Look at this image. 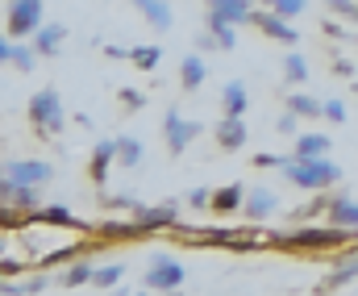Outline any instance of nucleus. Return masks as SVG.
I'll use <instances>...</instances> for the list:
<instances>
[{"label":"nucleus","instance_id":"nucleus-21","mask_svg":"<svg viewBox=\"0 0 358 296\" xmlns=\"http://www.w3.org/2000/svg\"><path fill=\"white\" fill-rule=\"evenodd\" d=\"M325 221L346 225V230H358V200H350V192H334V204H329Z\"/></svg>","mask_w":358,"mask_h":296},{"label":"nucleus","instance_id":"nucleus-8","mask_svg":"<svg viewBox=\"0 0 358 296\" xmlns=\"http://www.w3.org/2000/svg\"><path fill=\"white\" fill-rule=\"evenodd\" d=\"M0 59H4L13 71L29 76V71L38 67V59H42V55H38V46H34V42H25V38H8V34H4V42H0Z\"/></svg>","mask_w":358,"mask_h":296},{"label":"nucleus","instance_id":"nucleus-10","mask_svg":"<svg viewBox=\"0 0 358 296\" xmlns=\"http://www.w3.org/2000/svg\"><path fill=\"white\" fill-rule=\"evenodd\" d=\"M250 25H259V29H263L267 38L283 42V46H296V42H300V29H296V25H287V17H279L275 8H255Z\"/></svg>","mask_w":358,"mask_h":296},{"label":"nucleus","instance_id":"nucleus-35","mask_svg":"<svg viewBox=\"0 0 358 296\" xmlns=\"http://www.w3.org/2000/svg\"><path fill=\"white\" fill-rule=\"evenodd\" d=\"M117 100H121V108H125V113L146 108V92H138V88H117Z\"/></svg>","mask_w":358,"mask_h":296},{"label":"nucleus","instance_id":"nucleus-40","mask_svg":"<svg viewBox=\"0 0 358 296\" xmlns=\"http://www.w3.org/2000/svg\"><path fill=\"white\" fill-rule=\"evenodd\" d=\"M196 50H200V55H208V50L217 55V50H221V42H217L208 29H200V34H196Z\"/></svg>","mask_w":358,"mask_h":296},{"label":"nucleus","instance_id":"nucleus-34","mask_svg":"<svg viewBox=\"0 0 358 296\" xmlns=\"http://www.w3.org/2000/svg\"><path fill=\"white\" fill-rule=\"evenodd\" d=\"M300 121H304V117H296L292 108H283V113H279V121H275V134H283V138H296V134H300Z\"/></svg>","mask_w":358,"mask_h":296},{"label":"nucleus","instance_id":"nucleus-2","mask_svg":"<svg viewBox=\"0 0 358 296\" xmlns=\"http://www.w3.org/2000/svg\"><path fill=\"white\" fill-rule=\"evenodd\" d=\"M287 184H296L300 192H325V188H338L342 184V167L329 159V155H321V159H300L296 150H292V159L283 163V171H279Z\"/></svg>","mask_w":358,"mask_h":296},{"label":"nucleus","instance_id":"nucleus-28","mask_svg":"<svg viewBox=\"0 0 358 296\" xmlns=\"http://www.w3.org/2000/svg\"><path fill=\"white\" fill-rule=\"evenodd\" d=\"M204 4H213V8H221L229 21H238V25H250V17H255V4L250 0H204Z\"/></svg>","mask_w":358,"mask_h":296},{"label":"nucleus","instance_id":"nucleus-9","mask_svg":"<svg viewBox=\"0 0 358 296\" xmlns=\"http://www.w3.org/2000/svg\"><path fill=\"white\" fill-rule=\"evenodd\" d=\"M92 234H100L108 246H113V242H142V238H150V230H146L138 217H129V221H117V217H113V221H96Z\"/></svg>","mask_w":358,"mask_h":296},{"label":"nucleus","instance_id":"nucleus-32","mask_svg":"<svg viewBox=\"0 0 358 296\" xmlns=\"http://www.w3.org/2000/svg\"><path fill=\"white\" fill-rule=\"evenodd\" d=\"M121 280H125V263H104V267H96L92 288H117Z\"/></svg>","mask_w":358,"mask_h":296},{"label":"nucleus","instance_id":"nucleus-26","mask_svg":"<svg viewBox=\"0 0 358 296\" xmlns=\"http://www.w3.org/2000/svg\"><path fill=\"white\" fill-rule=\"evenodd\" d=\"M142 159H146V146H142L134 134H117V163H121L125 171H134Z\"/></svg>","mask_w":358,"mask_h":296},{"label":"nucleus","instance_id":"nucleus-27","mask_svg":"<svg viewBox=\"0 0 358 296\" xmlns=\"http://www.w3.org/2000/svg\"><path fill=\"white\" fill-rule=\"evenodd\" d=\"M287 108H292L296 117H304V121H317V117H325V100L308 97V92H287Z\"/></svg>","mask_w":358,"mask_h":296},{"label":"nucleus","instance_id":"nucleus-31","mask_svg":"<svg viewBox=\"0 0 358 296\" xmlns=\"http://www.w3.org/2000/svg\"><path fill=\"white\" fill-rule=\"evenodd\" d=\"M92 276H96V267H92L88 259H80V263H71V267L59 276V284H63V288H80V284H92Z\"/></svg>","mask_w":358,"mask_h":296},{"label":"nucleus","instance_id":"nucleus-17","mask_svg":"<svg viewBox=\"0 0 358 296\" xmlns=\"http://www.w3.org/2000/svg\"><path fill=\"white\" fill-rule=\"evenodd\" d=\"M63 42H67V25H59V21H46V25L34 34V46H38L42 59H55V55L63 50Z\"/></svg>","mask_w":358,"mask_h":296},{"label":"nucleus","instance_id":"nucleus-5","mask_svg":"<svg viewBox=\"0 0 358 296\" xmlns=\"http://www.w3.org/2000/svg\"><path fill=\"white\" fill-rule=\"evenodd\" d=\"M187 280V272H183V263L179 259H167V255H155V263L146 267V276H142V293H171Z\"/></svg>","mask_w":358,"mask_h":296},{"label":"nucleus","instance_id":"nucleus-14","mask_svg":"<svg viewBox=\"0 0 358 296\" xmlns=\"http://www.w3.org/2000/svg\"><path fill=\"white\" fill-rule=\"evenodd\" d=\"M204 29L221 42V50H234V46H238V21H229V17H225L221 8H213V4L204 8Z\"/></svg>","mask_w":358,"mask_h":296},{"label":"nucleus","instance_id":"nucleus-37","mask_svg":"<svg viewBox=\"0 0 358 296\" xmlns=\"http://www.w3.org/2000/svg\"><path fill=\"white\" fill-rule=\"evenodd\" d=\"M325 4H329L338 17H346V21H355L358 25V0H325Z\"/></svg>","mask_w":358,"mask_h":296},{"label":"nucleus","instance_id":"nucleus-25","mask_svg":"<svg viewBox=\"0 0 358 296\" xmlns=\"http://www.w3.org/2000/svg\"><path fill=\"white\" fill-rule=\"evenodd\" d=\"M329 150H334L329 134H317V129L296 134V155H300V159H321V155H329Z\"/></svg>","mask_w":358,"mask_h":296},{"label":"nucleus","instance_id":"nucleus-3","mask_svg":"<svg viewBox=\"0 0 358 296\" xmlns=\"http://www.w3.org/2000/svg\"><path fill=\"white\" fill-rule=\"evenodd\" d=\"M25 113H29V125L38 129V134H63V125H67V113H63V100H59V88H38L29 104H25Z\"/></svg>","mask_w":358,"mask_h":296},{"label":"nucleus","instance_id":"nucleus-12","mask_svg":"<svg viewBox=\"0 0 358 296\" xmlns=\"http://www.w3.org/2000/svg\"><path fill=\"white\" fill-rule=\"evenodd\" d=\"M113 163H117V138H100V142L92 146V159H88V180L96 188H104Z\"/></svg>","mask_w":358,"mask_h":296},{"label":"nucleus","instance_id":"nucleus-18","mask_svg":"<svg viewBox=\"0 0 358 296\" xmlns=\"http://www.w3.org/2000/svg\"><path fill=\"white\" fill-rule=\"evenodd\" d=\"M246 184H225V188H213V213L217 217H229V213H238L242 204H246Z\"/></svg>","mask_w":358,"mask_h":296},{"label":"nucleus","instance_id":"nucleus-44","mask_svg":"<svg viewBox=\"0 0 358 296\" xmlns=\"http://www.w3.org/2000/svg\"><path fill=\"white\" fill-rule=\"evenodd\" d=\"M104 59H113V63H129V46H104Z\"/></svg>","mask_w":358,"mask_h":296},{"label":"nucleus","instance_id":"nucleus-33","mask_svg":"<svg viewBox=\"0 0 358 296\" xmlns=\"http://www.w3.org/2000/svg\"><path fill=\"white\" fill-rule=\"evenodd\" d=\"M263 4H267V8H275L279 17H287V21H292V17H300V13L308 8V0H263Z\"/></svg>","mask_w":358,"mask_h":296},{"label":"nucleus","instance_id":"nucleus-30","mask_svg":"<svg viewBox=\"0 0 358 296\" xmlns=\"http://www.w3.org/2000/svg\"><path fill=\"white\" fill-rule=\"evenodd\" d=\"M329 204H334V192L325 188V192H313V200H304L296 213H292V221H308V217H317V213H329Z\"/></svg>","mask_w":358,"mask_h":296},{"label":"nucleus","instance_id":"nucleus-45","mask_svg":"<svg viewBox=\"0 0 358 296\" xmlns=\"http://www.w3.org/2000/svg\"><path fill=\"white\" fill-rule=\"evenodd\" d=\"M0 272H4V280H13V276H21V263H17V259H4Z\"/></svg>","mask_w":358,"mask_h":296},{"label":"nucleus","instance_id":"nucleus-24","mask_svg":"<svg viewBox=\"0 0 358 296\" xmlns=\"http://www.w3.org/2000/svg\"><path fill=\"white\" fill-rule=\"evenodd\" d=\"M308 76H313V67H308V59L292 46L287 55H283V84L287 88H300V84H308Z\"/></svg>","mask_w":358,"mask_h":296},{"label":"nucleus","instance_id":"nucleus-15","mask_svg":"<svg viewBox=\"0 0 358 296\" xmlns=\"http://www.w3.org/2000/svg\"><path fill=\"white\" fill-rule=\"evenodd\" d=\"M159 34H167V29H176V8H171V0H129Z\"/></svg>","mask_w":358,"mask_h":296},{"label":"nucleus","instance_id":"nucleus-42","mask_svg":"<svg viewBox=\"0 0 358 296\" xmlns=\"http://www.w3.org/2000/svg\"><path fill=\"white\" fill-rule=\"evenodd\" d=\"M325 121L342 125V121H346V104H342V100H325Z\"/></svg>","mask_w":358,"mask_h":296},{"label":"nucleus","instance_id":"nucleus-11","mask_svg":"<svg viewBox=\"0 0 358 296\" xmlns=\"http://www.w3.org/2000/svg\"><path fill=\"white\" fill-rule=\"evenodd\" d=\"M246 138H250V129H246V117H225V113H221V121L213 125V142H217L225 155L242 150V146H246Z\"/></svg>","mask_w":358,"mask_h":296},{"label":"nucleus","instance_id":"nucleus-20","mask_svg":"<svg viewBox=\"0 0 358 296\" xmlns=\"http://www.w3.org/2000/svg\"><path fill=\"white\" fill-rule=\"evenodd\" d=\"M355 280H358V251H350V255H338L334 259V267L325 276V288H346Z\"/></svg>","mask_w":358,"mask_h":296},{"label":"nucleus","instance_id":"nucleus-39","mask_svg":"<svg viewBox=\"0 0 358 296\" xmlns=\"http://www.w3.org/2000/svg\"><path fill=\"white\" fill-rule=\"evenodd\" d=\"M187 204L192 209H213V188H192L187 192Z\"/></svg>","mask_w":358,"mask_h":296},{"label":"nucleus","instance_id":"nucleus-16","mask_svg":"<svg viewBox=\"0 0 358 296\" xmlns=\"http://www.w3.org/2000/svg\"><path fill=\"white\" fill-rule=\"evenodd\" d=\"M275 209H279V197H275L271 188H250V192H246V204H242L246 221H267Z\"/></svg>","mask_w":358,"mask_h":296},{"label":"nucleus","instance_id":"nucleus-7","mask_svg":"<svg viewBox=\"0 0 358 296\" xmlns=\"http://www.w3.org/2000/svg\"><path fill=\"white\" fill-rule=\"evenodd\" d=\"M200 129H204V125H196V121L179 117V108H167V113H163V142H167V150H171L176 159L192 146V138H196Z\"/></svg>","mask_w":358,"mask_h":296},{"label":"nucleus","instance_id":"nucleus-1","mask_svg":"<svg viewBox=\"0 0 358 296\" xmlns=\"http://www.w3.org/2000/svg\"><path fill=\"white\" fill-rule=\"evenodd\" d=\"M346 242H358V230L334 225V221H325V225H304L300 221L287 234H267V246H275V251H321V255H334Z\"/></svg>","mask_w":358,"mask_h":296},{"label":"nucleus","instance_id":"nucleus-23","mask_svg":"<svg viewBox=\"0 0 358 296\" xmlns=\"http://www.w3.org/2000/svg\"><path fill=\"white\" fill-rule=\"evenodd\" d=\"M0 192H4V204H13V209H21V213H34V209H42L38 204V188L34 184H0Z\"/></svg>","mask_w":358,"mask_h":296},{"label":"nucleus","instance_id":"nucleus-29","mask_svg":"<svg viewBox=\"0 0 358 296\" xmlns=\"http://www.w3.org/2000/svg\"><path fill=\"white\" fill-rule=\"evenodd\" d=\"M159 59H163V46H159V42H150V46H129V63H134L138 71H155Z\"/></svg>","mask_w":358,"mask_h":296},{"label":"nucleus","instance_id":"nucleus-19","mask_svg":"<svg viewBox=\"0 0 358 296\" xmlns=\"http://www.w3.org/2000/svg\"><path fill=\"white\" fill-rule=\"evenodd\" d=\"M246 108H250L246 84H242V80H229V84L221 88V113H225V117H246Z\"/></svg>","mask_w":358,"mask_h":296},{"label":"nucleus","instance_id":"nucleus-4","mask_svg":"<svg viewBox=\"0 0 358 296\" xmlns=\"http://www.w3.org/2000/svg\"><path fill=\"white\" fill-rule=\"evenodd\" d=\"M42 29V0H8L4 34L8 38H34Z\"/></svg>","mask_w":358,"mask_h":296},{"label":"nucleus","instance_id":"nucleus-36","mask_svg":"<svg viewBox=\"0 0 358 296\" xmlns=\"http://www.w3.org/2000/svg\"><path fill=\"white\" fill-rule=\"evenodd\" d=\"M292 155H271V150H263V155H255L250 163L255 167H263V171H283V163H287Z\"/></svg>","mask_w":358,"mask_h":296},{"label":"nucleus","instance_id":"nucleus-22","mask_svg":"<svg viewBox=\"0 0 358 296\" xmlns=\"http://www.w3.org/2000/svg\"><path fill=\"white\" fill-rule=\"evenodd\" d=\"M34 221H38V225H50V230H80V225H84V221H76L71 209H63V204H42V209H34Z\"/></svg>","mask_w":358,"mask_h":296},{"label":"nucleus","instance_id":"nucleus-6","mask_svg":"<svg viewBox=\"0 0 358 296\" xmlns=\"http://www.w3.org/2000/svg\"><path fill=\"white\" fill-rule=\"evenodd\" d=\"M4 180L8 184H34V188H42V184L55 180V167L46 159H8L4 163Z\"/></svg>","mask_w":358,"mask_h":296},{"label":"nucleus","instance_id":"nucleus-38","mask_svg":"<svg viewBox=\"0 0 358 296\" xmlns=\"http://www.w3.org/2000/svg\"><path fill=\"white\" fill-rule=\"evenodd\" d=\"M100 204H104V209H117V213H134V209H138V200H129V197H104V192H100Z\"/></svg>","mask_w":358,"mask_h":296},{"label":"nucleus","instance_id":"nucleus-13","mask_svg":"<svg viewBox=\"0 0 358 296\" xmlns=\"http://www.w3.org/2000/svg\"><path fill=\"white\" fill-rule=\"evenodd\" d=\"M204 80H208V63H204V55H200V50L183 55V59H179V92H200Z\"/></svg>","mask_w":358,"mask_h":296},{"label":"nucleus","instance_id":"nucleus-41","mask_svg":"<svg viewBox=\"0 0 358 296\" xmlns=\"http://www.w3.org/2000/svg\"><path fill=\"white\" fill-rule=\"evenodd\" d=\"M329 71H334L338 80H355V63H350V59H342V55L329 63Z\"/></svg>","mask_w":358,"mask_h":296},{"label":"nucleus","instance_id":"nucleus-43","mask_svg":"<svg viewBox=\"0 0 358 296\" xmlns=\"http://www.w3.org/2000/svg\"><path fill=\"white\" fill-rule=\"evenodd\" d=\"M46 288H50V276H46V267H42L38 276H29V280H25V296H29V293H46Z\"/></svg>","mask_w":358,"mask_h":296}]
</instances>
